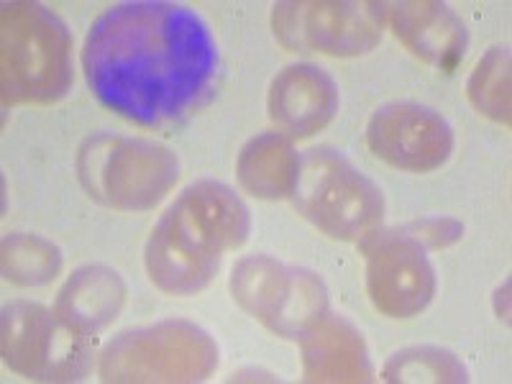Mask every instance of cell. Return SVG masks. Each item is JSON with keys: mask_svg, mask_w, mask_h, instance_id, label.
<instances>
[{"mask_svg": "<svg viewBox=\"0 0 512 384\" xmlns=\"http://www.w3.org/2000/svg\"><path fill=\"white\" fill-rule=\"evenodd\" d=\"M397 36L408 41L410 49L428 62L451 72L464 57V24L446 6L438 3H402L395 11Z\"/></svg>", "mask_w": 512, "mask_h": 384, "instance_id": "obj_9", "label": "cell"}, {"mask_svg": "<svg viewBox=\"0 0 512 384\" xmlns=\"http://www.w3.org/2000/svg\"><path fill=\"white\" fill-rule=\"evenodd\" d=\"M369 146L377 157L402 169H433L451 154L454 136L438 113L423 105H387L369 123Z\"/></svg>", "mask_w": 512, "mask_h": 384, "instance_id": "obj_8", "label": "cell"}, {"mask_svg": "<svg viewBox=\"0 0 512 384\" xmlns=\"http://www.w3.org/2000/svg\"><path fill=\"white\" fill-rule=\"evenodd\" d=\"M249 216L241 200L218 182H200L167 210L154 228L146 264L169 292H198L216 274L221 254L246 241Z\"/></svg>", "mask_w": 512, "mask_h": 384, "instance_id": "obj_2", "label": "cell"}, {"mask_svg": "<svg viewBox=\"0 0 512 384\" xmlns=\"http://www.w3.org/2000/svg\"><path fill=\"white\" fill-rule=\"evenodd\" d=\"M382 8L377 3H282L274 6V34L292 52L359 54L377 44Z\"/></svg>", "mask_w": 512, "mask_h": 384, "instance_id": "obj_5", "label": "cell"}, {"mask_svg": "<svg viewBox=\"0 0 512 384\" xmlns=\"http://www.w3.org/2000/svg\"><path fill=\"white\" fill-rule=\"evenodd\" d=\"M123 295L126 290L116 272L103 267L80 269L59 295V318L88 336L116 318Z\"/></svg>", "mask_w": 512, "mask_h": 384, "instance_id": "obj_11", "label": "cell"}, {"mask_svg": "<svg viewBox=\"0 0 512 384\" xmlns=\"http://www.w3.org/2000/svg\"><path fill=\"white\" fill-rule=\"evenodd\" d=\"M369 259L374 305L395 318L423 310L433 295V269L423 246L405 231H374L361 244Z\"/></svg>", "mask_w": 512, "mask_h": 384, "instance_id": "obj_7", "label": "cell"}, {"mask_svg": "<svg viewBox=\"0 0 512 384\" xmlns=\"http://www.w3.org/2000/svg\"><path fill=\"white\" fill-rule=\"evenodd\" d=\"M3 351L8 367L34 379H80L85 372V333L57 323L39 305L18 303L6 308Z\"/></svg>", "mask_w": 512, "mask_h": 384, "instance_id": "obj_6", "label": "cell"}, {"mask_svg": "<svg viewBox=\"0 0 512 384\" xmlns=\"http://www.w3.org/2000/svg\"><path fill=\"white\" fill-rule=\"evenodd\" d=\"M82 67L90 93L139 126L180 121L210 95L218 47L192 8L169 0H131L95 18Z\"/></svg>", "mask_w": 512, "mask_h": 384, "instance_id": "obj_1", "label": "cell"}, {"mask_svg": "<svg viewBox=\"0 0 512 384\" xmlns=\"http://www.w3.org/2000/svg\"><path fill=\"white\" fill-rule=\"evenodd\" d=\"M290 195L308 221L336 239L369 236L382 218L377 187L333 149H313L300 157Z\"/></svg>", "mask_w": 512, "mask_h": 384, "instance_id": "obj_3", "label": "cell"}, {"mask_svg": "<svg viewBox=\"0 0 512 384\" xmlns=\"http://www.w3.org/2000/svg\"><path fill=\"white\" fill-rule=\"evenodd\" d=\"M469 95L477 105L479 113H487L495 121L510 123L507 116V52L495 47L487 57L479 62L472 82H469Z\"/></svg>", "mask_w": 512, "mask_h": 384, "instance_id": "obj_12", "label": "cell"}, {"mask_svg": "<svg viewBox=\"0 0 512 384\" xmlns=\"http://www.w3.org/2000/svg\"><path fill=\"white\" fill-rule=\"evenodd\" d=\"M3 93L6 103L31 100L34 70L41 67L54 98L67 93L70 85V64L67 49L70 39L57 18L41 6H6L3 11Z\"/></svg>", "mask_w": 512, "mask_h": 384, "instance_id": "obj_4", "label": "cell"}, {"mask_svg": "<svg viewBox=\"0 0 512 384\" xmlns=\"http://www.w3.org/2000/svg\"><path fill=\"white\" fill-rule=\"evenodd\" d=\"M297 105H303L300 113V139L315 134L320 126H326L336 113V88L331 77L323 75L318 67H287L272 85L269 108L272 121L285 128Z\"/></svg>", "mask_w": 512, "mask_h": 384, "instance_id": "obj_10", "label": "cell"}]
</instances>
